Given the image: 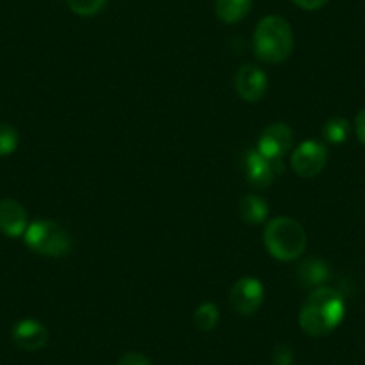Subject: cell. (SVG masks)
I'll list each match as a JSON object with an SVG mask.
<instances>
[{
	"instance_id": "1",
	"label": "cell",
	"mask_w": 365,
	"mask_h": 365,
	"mask_svg": "<svg viewBox=\"0 0 365 365\" xmlns=\"http://www.w3.org/2000/svg\"><path fill=\"white\" fill-rule=\"evenodd\" d=\"M346 315V301L331 287H317L310 292L299 312V326L308 336L321 339L335 331Z\"/></svg>"
},
{
	"instance_id": "2",
	"label": "cell",
	"mask_w": 365,
	"mask_h": 365,
	"mask_svg": "<svg viewBox=\"0 0 365 365\" xmlns=\"http://www.w3.org/2000/svg\"><path fill=\"white\" fill-rule=\"evenodd\" d=\"M252 47L259 61L269 65L287 61L294 51L292 27L283 16H265L256 26L252 34Z\"/></svg>"
},
{
	"instance_id": "3",
	"label": "cell",
	"mask_w": 365,
	"mask_h": 365,
	"mask_svg": "<svg viewBox=\"0 0 365 365\" xmlns=\"http://www.w3.org/2000/svg\"><path fill=\"white\" fill-rule=\"evenodd\" d=\"M263 244L279 262H292L297 259L307 249V231L301 222L290 217H276L269 220L263 230Z\"/></svg>"
},
{
	"instance_id": "4",
	"label": "cell",
	"mask_w": 365,
	"mask_h": 365,
	"mask_svg": "<svg viewBox=\"0 0 365 365\" xmlns=\"http://www.w3.org/2000/svg\"><path fill=\"white\" fill-rule=\"evenodd\" d=\"M24 242L31 251L51 258H61L72 251V235L61 224L48 219L29 224L24 233Z\"/></svg>"
},
{
	"instance_id": "5",
	"label": "cell",
	"mask_w": 365,
	"mask_h": 365,
	"mask_svg": "<svg viewBox=\"0 0 365 365\" xmlns=\"http://www.w3.org/2000/svg\"><path fill=\"white\" fill-rule=\"evenodd\" d=\"M265 297V289H263L262 282L252 276H245V278L237 279L230 290V304L238 315H255L259 310Z\"/></svg>"
},
{
	"instance_id": "6",
	"label": "cell",
	"mask_w": 365,
	"mask_h": 365,
	"mask_svg": "<svg viewBox=\"0 0 365 365\" xmlns=\"http://www.w3.org/2000/svg\"><path fill=\"white\" fill-rule=\"evenodd\" d=\"M328 163V149L324 143L304 140L292 154V168L301 178H315Z\"/></svg>"
},
{
	"instance_id": "7",
	"label": "cell",
	"mask_w": 365,
	"mask_h": 365,
	"mask_svg": "<svg viewBox=\"0 0 365 365\" xmlns=\"http://www.w3.org/2000/svg\"><path fill=\"white\" fill-rule=\"evenodd\" d=\"M283 160H274L267 158L256 150H249L245 156V174H247L249 182L256 188H269L283 172Z\"/></svg>"
},
{
	"instance_id": "8",
	"label": "cell",
	"mask_w": 365,
	"mask_h": 365,
	"mask_svg": "<svg viewBox=\"0 0 365 365\" xmlns=\"http://www.w3.org/2000/svg\"><path fill=\"white\" fill-rule=\"evenodd\" d=\"M292 129L283 122H276V124H270L263 129L258 140V150L267 158L283 160V156L292 149Z\"/></svg>"
},
{
	"instance_id": "9",
	"label": "cell",
	"mask_w": 365,
	"mask_h": 365,
	"mask_svg": "<svg viewBox=\"0 0 365 365\" xmlns=\"http://www.w3.org/2000/svg\"><path fill=\"white\" fill-rule=\"evenodd\" d=\"M269 88L267 73L255 65H244L235 76V90L245 103H258Z\"/></svg>"
},
{
	"instance_id": "10",
	"label": "cell",
	"mask_w": 365,
	"mask_h": 365,
	"mask_svg": "<svg viewBox=\"0 0 365 365\" xmlns=\"http://www.w3.org/2000/svg\"><path fill=\"white\" fill-rule=\"evenodd\" d=\"M13 342L26 351H38L48 342V329L36 319H22L13 326Z\"/></svg>"
},
{
	"instance_id": "11",
	"label": "cell",
	"mask_w": 365,
	"mask_h": 365,
	"mask_svg": "<svg viewBox=\"0 0 365 365\" xmlns=\"http://www.w3.org/2000/svg\"><path fill=\"white\" fill-rule=\"evenodd\" d=\"M27 226V212L19 201L15 199H2L0 201V231L6 237H22L26 233Z\"/></svg>"
},
{
	"instance_id": "12",
	"label": "cell",
	"mask_w": 365,
	"mask_h": 365,
	"mask_svg": "<svg viewBox=\"0 0 365 365\" xmlns=\"http://www.w3.org/2000/svg\"><path fill=\"white\" fill-rule=\"evenodd\" d=\"M297 276H299L301 283L304 287L317 289V287H322L329 279V267L321 258H308L301 262L299 269H297Z\"/></svg>"
},
{
	"instance_id": "13",
	"label": "cell",
	"mask_w": 365,
	"mask_h": 365,
	"mask_svg": "<svg viewBox=\"0 0 365 365\" xmlns=\"http://www.w3.org/2000/svg\"><path fill=\"white\" fill-rule=\"evenodd\" d=\"M269 215V205L263 197L255 194H247L238 202V217L245 224H262Z\"/></svg>"
},
{
	"instance_id": "14",
	"label": "cell",
	"mask_w": 365,
	"mask_h": 365,
	"mask_svg": "<svg viewBox=\"0 0 365 365\" xmlns=\"http://www.w3.org/2000/svg\"><path fill=\"white\" fill-rule=\"evenodd\" d=\"M252 0H215L217 19L224 24H237L249 15Z\"/></svg>"
},
{
	"instance_id": "15",
	"label": "cell",
	"mask_w": 365,
	"mask_h": 365,
	"mask_svg": "<svg viewBox=\"0 0 365 365\" xmlns=\"http://www.w3.org/2000/svg\"><path fill=\"white\" fill-rule=\"evenodd\" d=\"M219 308L215 303H202L197 310L194 312V326L199 331H212L219 324Z\"/></svg>"
},
{
	"instance_id": "16",
	"label": "cell",
	"mask_w": 365,
	"mask_h": 365,
	"mask_svg": "<svg viewBox=\"0 0 365 365\" xmlns=\"http://www.w3.org/2000/svg\"><path fill=\"white\" fill-rule=\"evenodd\" d=\"M349 133H351L349 120L340 117L329 118V120L324 124V128H322V135H324L326 142L335 143V145L346 142V140L349 138Z\"/></svg>"
},
{
	"instance_id": "17",
	"label": "cell",
	"mask_w": 365,
	"mask_h": 365,
	"mask_svg": "<svg viewBox=\"0 0 365 365\" xmlns=\"http://www.w3.org/2000/svg\"><path fill=\"white\" fill-rule=\"evenodd\" d=\"M20 135L11 124H0V156H9L19 149Z\"/></svg>"
},
{
	"instance_id": "18",
	"label": "cell",
	"mask_w": 365,
	"mask_h": 365,
	"mask_svg": "<svg viewBox=\"0 0 365 365\" xmlns=\"http://www.w3.org/2000/svg\"><path fill=\"white\" fill-rule=\"evenodd\" d=\"M108 0H66L70 11L79 16H93L101 13Z\"/></svg>"
},
{
	"instance_id": "19",
	"label": "cell",
	"mask_w": 365,
	"mask_h": 365,
	"mask_svg": "<svg viewBox=\"0 0 365 365\" xmlns=\"http://www.w3.org/2000/svg\"><path fill=\"white\" fill-rule=\"evenodd\" d=\"M272 361L274 365H292L294 364V351L290 349L285 344H279L276 346L272 353Z\"/></svg>"
},
{
	"instance_id": "20",
	"label": "cell",
	"mask_w": 365,
	"mask_h": 365,
	"mask_svg": "<svg viewBox=\"0 0 365 365\" xmlns=\"http://www.w3.org/2000/svg\"><path fill=\"white\" fill-rule=\"evenodd\" d=\"M117 365H153L149 358L143 353H138V351H129V353H124L120 358H118Z\"/></svg>"
},
{
	"instance_id": "21",
	"label": "cell",
	"mask_w": 365,
	"mask_h": 365,
	"mask_svg": "<svg viewBox=\"0 0 365 365\" xmlns=\"http://www.w3.org/2000/svg\"><path fill=\"white\" fill-rule=\"evenodd\" d=\"M292 2L304 11H317V9L324 8L329 0H292Z\"/></svg>"
},
{
	"instance_id": "22",
	"label": "cell",
	"mask_w": 365,
	"mask_h": 365,
	"mask_svg": "<svg viewBox=\"0 0 365 365\" xmlns=\"http://www.w3.org/2000/svg\"><path fill=\"white\" fill-rule=\"evenodd\" d=\"M354 131H356V136L358 140H360V143H364L365 145V108L358 111L356 118H354Z\"/></svg>"
}]
</instances>
